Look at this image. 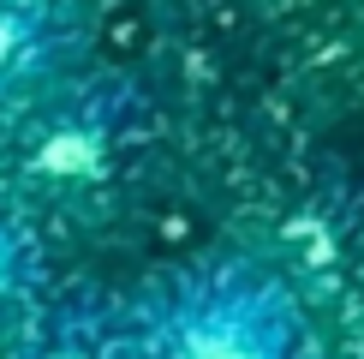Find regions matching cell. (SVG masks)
I'll use <instances>...</instances> for the list:
<instances>
[{
  "label": "cell",
  "instance_id": "1",
  "mask_svg": "<svg viewBox=\"0 0 364 359\" xmlns=\"http://www.w3.org/2000/svg\"><path fill=\"white\" fill-rule=\"evenodd\" d=\"M156 359H316L293 293L251 264H203L149 306Z\"/></svg>",
  "mask_w": 364,
  "mask_h": 359
},
{
  "label": "cell",
  "instance_id": "2",
  "mask_svg": "<svg viewBox=\"0 0 364 359\" xmlns=\"http://www.w3.org/2000/svg\"><path fill=\"white\" fill-rule=\"evenodd\" d=\"M66 54V24L48 0H0V96L48 78Z\"/></svg>",
  "mask_w": 364,
  "mask_h": 359
},
{
  "label": "cell",
  "instance_id": "3",
  "mask_svg": "<svg viewBox=\"0 0 364 359\" xmlns=\"http://www.w3.org/2000/svg\"><path fill=\"white\" fill-rule=\"evenodd\" d=\"M42 359H156V348H149V323H119L108 311H90V318L60 323Z\"/></svg>",
  "mask_w": 364,
  "mask_h": 359
},
{
  "label": "cell",
  "instance_id": "4",
  "mask_svg": "<svg viewBox=\"0 0 364 359\" xmlns=\"http://www.w3.org/2000/svg\"><path fill=\"white\" fill-rule=\"evenodd\" d=\"M30 288H36V258H30V239L12 216H0V335L24 318Z\"/></svg>",
  "mask_w": 364,
  "mask_h": 359
}]
</instances>
